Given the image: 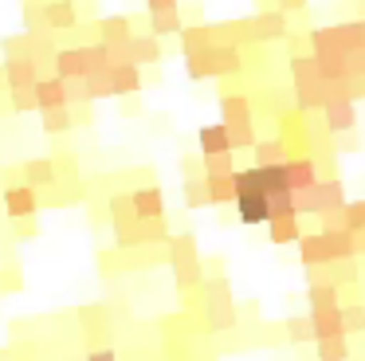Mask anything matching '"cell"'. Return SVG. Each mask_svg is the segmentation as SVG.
<instances>
[{
	"label": "cell",
	"mask_w": 365,
	"mask_h": 361,
	"mask_svg": "<svg viewBox=\"0 0 365 361\" xmlns=\"http://www.w3.org/2000/svg\"><path fill=\"white\" fill-rule=\"evenodd\" d=\"M291 83H294V110L318 114L334 98V83L318 71L314 55H291Z\"/></svg>",
	"instance_id": "6da1fadb"
},
{
	"label": "cell",
	"mask_w": 365,
	"mask_h": 361,
	"mask_svg": "<svg viewBox=\"0 0 365 361\" xmlns=\"http://www.w3.org/2000/svg\"><path fill=\"white\" fill-rule=\"evenodd\" d=\"M185 75H189L192 83L244 75V51L232 47V44H212V47H205V51H192V55H185Z\"/></svg>",
	"instance_id": "7a4b0ae2"
},
{
	"label": "cell",
	"mask_w": 365,
	"mask_h": 361,
	"mask_svg": "<svg viewBox=\"0 0 365 361\" xmlns=\"http://www.w3.org/2000/svg\"><path fill=\"white\" fill-rule=\"evenodd\" d=\"M200 290H205V330H212V334L236 330L240 326V310H236V302H232L228 279H205Z\"/></svg>",
	"instance_id": "3957f363"
},
{
	"label": "cell",
	"mask_w": 365,
	"mask_h": 361,
	"mask_svg": "<svg viewBox=\"0 0 365 361\" xmlns=\"http://www.w3.org/2000/svg\"><path fill=\"white\" fill-rule=\"evenodd\" d=\"M346 208V185L338 177H322L318 185L294 193V212L299 216H322V212H338Z\"/></svg>",
	"instance_id": "277c9868"
},
{
	"label": "cell",
	"mask_w": 365,
	"mask_h": 361,
	"mask_svg": "<svg viewBox=\"0 0 365 361\" xmlns=\"http://www.w3.org/2000/svg\"><path fill=\"white\" fill-rule=\"evenodd\" d=\"M51 75L56 78H87L91 75V51L87 44H67L56 51V59H51Z\"/></svg>",
	"instance_id": "5b68a950"
},
{
	"label": "cell",
	"mask_w": 365,
	"mask_h": 361,
	"mask_svg": "<svg viewBox=\"0 0 365 361\" xmlns=\"http://www.w3.org/2000/svg\"><path fill=\"white\" fill-rule=\"evenodd\" d=\"M247 31H252V44H275V39L291 36V20H287V12L271 8V12L247 16Z\"/></svg>",
	"instance_id": "8992f818"
},
{
	"label": "cell",
	"mask_w": 365,
	"mask_h": 361,
	"mask_svg": "<svg viewBox=\"0 0 365 361\" xmlns=\"http://www.w3.org/2000/svg\"><path fill=\"white\" fill-rule=\"evenodd\" d=\"M318 114H322L326 133H354L357 130V102L354 98H330Z\"/></svg>",
	"instance_id": "52a82bcc"
},
{
	"label": "cell",
	"mask_w": 365,
	"mask_h": 361,
	"mask_svg": "<svg viewBox=\"0 0 365 361\" xmlns=\"http://www.w3.org/2000/svg\"><path fill=\"white\" fill-rule=\"evenodd\" d=\"M4 212H9V220L36 216V212H40V188L24 185V180L9 185V188H4Z\"/></svg>",
	"instance_id": "ba28073f"
},
{
	"label": "cell",
	"mask_w": 365,
	"mask_h": 361,
	"mask_svg": "<svg viewBox=\"0 0 365 361\" xmlns=\"http://www.w3.org/2000/svg\"><path fill=\"white\" fill-rule=\"evenodd\" d=\"M4 83H9V91L12 86H36L43 78V71H40V63L32 59V55H4Z\"/></svg>",
	"instance_id": "9c48e42d"
},
{
	"label": "cell",
	"mask_w": 365,
	"mask_h": 361,
	"mask_svg": "<svg viewBox=\"0 0 365 361\" xmlns=\"http://www.w3.org/2000/svg\"><path fill=\"white\" fill-rule=\"evenodd\" d=\"M283 173H287V188L291 193H302V188H310V185H318V161L314 157H287L283 161Z\"/></svg>",
	"instance_id": "30bf717a"
},
{
	"label": "cell",
	"mask_w": 365,
	"mask_h": 361,
	"mask_svg": "<svg viewBox=\"0 0 365 361\" xmlns=\"http://www.w3.org/2000/svg\"><path fill=\"white\" fill-rule=\"evenodd\" d=\"M43 24H48V31H56V36L71 31L75 24H79L75 0H43Z\"/></svg>",
	"instance_id": "8fae6325"
},
{
	"label": "cell",
	"mask_w": 365,
	"mask_h": 361,
	"mask_svg": "<svg viewBox=\"0 0 365 361\" xmlns=\"http://www.w3.org/2000/svg\"><path fill=\"white\" fill-rule=\"evenodd\" d=\"M145 86V75L138 63H118V67H110V94L114 98H126V94H142Z\"/></svg>",
	"instance_id": "7c38bea8"
},
{
	"label": "cell",
	"mask_w": 365,
	"mask_h": 361,
	"mask_svg": "<svg viewBox=\"0 0 365 361\" xmlns=\"http://www.w3.org/2000/svg\"><path fill=\"white\" fill-rule=\"evenodd\" d=\"M130 204H134V216L138 220H158L165 216V196H161L158 185H142L130 193Z\"/></svg>",
	"instance_id": "4fadbf2b"
},
{
	"label": "cell",
	"mask_w": 365,
	"mask_h": 361,
	"mask_svg": "<svg viewBox=\"0 0 365 361\" xmlns=\"http://www.w3.org/2000/svg\"><path fill=\"white\" fill-rule=\"evenodd\" d=\"M232 204H236L240 224H247V228L267 224V220H271V208H267V196H263V193H240Z\"/></svg>",
	"instance_id": "5bb4252c"
},
{
	"label": "cell",
	"mask_w": 365,
	"mask_h": 361,
	"mask_svg": "<svg viewBox=\"0 0 365 361\" xmlns=\"http://www.w3.org/2000/svg\"><path fill=\"white\" fill-rule=\"evenodd\" d=\"M79 322H83V334H87V342L95 345H106V337H110V322H106V306H83L79 310Z\"/></svg>",
	"instance_id": "9a60e30c"
},
{
	"label": "cell",
	"mask_w": 365,
	"mask_h": 361,
	"mask_svg": "<svg viewBox=\"0 0 365 361\" xmlns=\"http://www.w3.org/2000/svg\"><path fill=\"white\" fill-rule=\"evenodd\" d=\"M255 118V106L247 94H220V122L224 126H247Z\"/></svg>",
	"instance_id": "2e32d148"
},
{
	"label": "cell",
	"mask_w": 365,
	"mask_h": 361,
	"mask_svg": "<svg viewBox=\"0 0 365 361\" xmlns=\"http://www.w3.org/2000/svg\"><path fill=\"white\" fill-rule=\"evenodd\" d=\"M20 180L43 193L48 185H56V161H51V157H32V161L20 165Z\"/></svg>",
	"instance_id": "e0dca14e"
},
{
	"label": "cell",
	"mask_w": 365,
	"mask_h": 361,
	"mask_svg": "<svg viewBox=\"0 0 365 361\" xmlns=\"http://www.w3.org/2000/svg\"><path fill=\"white\" fill-rule=\"evenodd\" d=\"M310 326H314V342H322V337H346V326H341V306L310 310Z\"/></svg>",
	"instance_id": "ac0fdd59"
},
{
	"label": "cell",
	"mask_w": 365,
	"mask_h": 361,
	"mask_svg": "<svg viewBox=\"0 0 365 361\" xmlns=\"http://www.w3.org/2000/svg\"><path fill=\"white\" fill-rule=\"evenodd\" d=\"M161 55H165V47H161L158 36H130V59L138 63V67H150V63H161Z\"/></svg>",
	"instance_id": "d6986e66"
},
{
	"label": "cell",
	"mask_w": 365,
	"mask_h": 361,
	"mask_svg": "<svg viewBox=\"0 0 365 361\" xmlns=\"http://www.w3.org/2000/svg\"><path fill=\"white\" fill-rule=\"evenodd\" d=\"M95 28H98V44H126L134 36V20L130 16H103Z\"/></svg>",
	"instance_id": "ffe728a7"
},
{
	"label": "cell",
	"mask_w": 365,
	"mask_h": 361,
	"mask_svg": "<svg viewBox=\"0 0 365 361\" xmlns=\"http://www.w3.org/2000/svg\"><path fill=\"white\" fill-rule=\"evenodd\" d=\"M197 146H200V157H208V153H232L228 126H224V122H216V126H200Z\"/></svg>",
	"instance_id": "44dd1931"
},
{
	"label": "cell",
	"mask_w": 365,
	"mask_h": 361,
	"mask_svg": "<svg viewBox=\"0 0 365 361\" xmlns=\"http://www.w3.org/2000/svg\"><path fill=\"white\" fill-rule=\"evenodd\" d=\"M267 240L275 243V248H283V243H299L302 240L299 216H271L267 220Z\"/></svg>",
	"instance_id": "7402d4cb"
},
{
	"label": "cell",
	"mask_w": 365,
	"mask_h": 361,
	"mask_svg": "<svg viewBox=\"0 0 365 361\" xmlns=\"http://www.w3.org/2000/svg\"><path fill=\"white\" fill-rule=\"evenodd\" d=\"M36 106H40V110L67 106V86H63V78H56V75H43L40 83H36Z\"/></svg>",
	"instance_id": "603a6c76"
},
{
	"label": "cell",
	"mask_w": 365,
	"mask_h": 361,
	"mask_svg": "<svg viewBox=\"0 0 365 361\" xmlns=\"http://www.w3.org/2000/svg\"><path fill=\"white\" fill-rule=\"evenodd\" d=\"M181 55H192V51H205V47H212L216 44V36H212V24H185L181 28Z\"/></svg>",
	"instance_id": "cb8c5ba5"
},
{
	"label": "cell",
	"mask_w": 365,
	"mask_h": 361,
	"mask_svg": "<svg viewBox=\"0 0 365 361\" xmlns=\"http://www.w3.org/2000/svg\"><path fill=\"white\" fill-rule=\"evenodd\" d=\"M205 188H208V204L236 200V180H232V173H205Z\"/></svg>",
	"instance_id": "d4e9b609"
},
{
	"label": "cell",
	"mask_w": 365,
	"mask_h": 361,
	"mask_svg": "<svg viewBox=\"0 0 365 361\" xmlns=\"http://www.w3.org/2000/svg\"><path fill=\"white\" fill-rule=\"evenodd\" d=\"M173 267V279H177V290H197L205 283V267H200V255L197 259H177Z\"/></svg>",
	"instance_id": "484cf974"
},
{
	"label": "cell",
	"mask_w": 365,
	"mask_h": 361,
	"mask_svg": "<svg viewBox=\"0 0 365 361\" xmlns=\"http://www.w3.org/2000/svg\"><path fill=\"white\" fill-rule=\"evenodd\" d=\"M307 306H310V310L341 306V287H334V283H310V287H307Z\"/></svg>",
	"instance_id": "4316f807"
},
{
	"label": "cell",
	"mask_w": 365,
	"mask_h": 361,
	"mask_svg": "<svg viewBox=\"0 0 365 361\" xmlns=\"http://www.w3.org/2000/svg\"><path fill=\"white\" fill-rule=\"evenodd\" d=\"M150 36H158V39H165V36H181V28H185V16L177 12H150Z\"/></svg>",
	"instance_id": "83f0119b"
},
{
	"label": "cell",
	"mask_w": 365,
	"mask_h": 361,
	"mask_svg": "<svg viewBox=\"0 0 365 361\" xmlns=\"http://www.w3.org/2000/svg\"><path fill=\"white\" fill-rule=\"evenodd\" d=\"M252 157H255V165H283L291 153H287V146L279 138H259L252 146Z\"/></svg>",
	"instance_id": "f1b7e54d"
},
{
	"label": "cell",
	"mask_w": 365,
	"mask_h": 361,
	"mask_svg": "<svg viewBox=\"0 0 365 361\" xmlns=\"http://www.w3.org/2000/svg\"><path fill=\"white\" fill-rule=\"evenodd\" d=\"M283 334L291 345H310L314 342V326H310V314H291L283 322Z\"/></svg>",
	"instance_id": "f546056e"
},
{
	"label": "cell",
	"mask_w": 365,
	"mask_h": 361,
	"mask_svg": "<svg viewBox=\"0 0 365 361\" xmlns=\"http://www.w3.org/2000/svg\"><path fill=\"white\" fill-rule=\"evenodd\" d=\"M40 122H43V133H67V130H75L71 106H51V110H40Z\"/></svg>",
	"instance_id": "4dcf8cb0"
},
{
	"label": "cell",
	"mask_w": 365,
	"mask_h": 361,
	"mask_svg": "<svg viewBox=\"0 0 365 361\" xmlns=\"http://www.w3.org/2000/svg\"><path fill=\"white\" fill-rule=\"evenodd\" d=\"M314 357L318 361H349L354 350H349L346 337H322V342H314Z\"/></svg>",
	"instance_id": "1f68e13d"
},
{
	"label": "cell",
	"mask_w": 365,
	"mask_h": 361,
	"mask_svg": "<svg viewBox=\"0 0 365 361\" xmlns=\"http://www.w3.org/2000/svg\"><path fill=\"white\" fill-rule=\"evenodd\" d=\"M106 216H110V224L114 228H122V224H134V204H130V193H114L110 200H106Z\"/></svg>",
	"instance_id": "d6a6232c"
},
{
	"label": "cell",
	"mask_w": 365,
	"mask_h": 361,
	"mask_svg": "<svg viewBox=\"0 0 365 361\" xmlns=\"http://www.w3.org/2000/svg\"><path fill=\"white\" fill-rule=\"evenodd\" d=\"M255 169H259V188H263V196H275V193H283V188H287L283 165H255Z\"/></svg>",
	"instance_id": "836d02e7"
},
{
	"label": "cell",
	"mask_w": 365,
	"mask_h": 361,
	"mask_svg": "<svg viewBox=\"0 0 365 361\" xmlns=\"http://www.w3.org/2000/svg\"><path fill=\"white\" fill-rule=\"evenodd\" d=\"M87 94H91V102H98V98H114L110 94V67H98V71H91L87 78Z\"/></svg>",
	"instance_id": "e575fe53"
},
{
	"label": "cell",
	"mask_w": 365,
	"mask_h": 361,
	"mask_svg": "<svg viewBox=\"0 0 365 361\" xmlns=\"http://www.w3.org/2000/svg\"><path fill=\"white\" fill-rule=\"evenodd\" d=\"M185 208H208L205 177H185Z\"/></svg>",
	"instance_id": "d590c367"
},
{
	"label": "cell",
	"mask_w": 365,
	"mask_h": 361,
	"mask_svg": "<svg viewBox=\"0 0 365 361\" xmlns=\"http://www.w3.org/2000/svg\"><path fill=\"white\" fill-rule=\"evenodd\" d=\"M9 106H12V114L40 110V106H36V86H12V91H9Z\"/></svg>",
	"instance_id": "8d00e7d4"
},
{
	"label": "cell",
	"mask_w": 365,
	"mask_h": 361,
	"mask_svg": "<svg viewBox=\"0 0 365 361\" xmlns=\"http://www.w3.org/2000/svg\"><path fill=\"white\" fill-rule=\"evenodd\" d=\"M341 326H346V334H365V306L361 302L341 306Z\"/></svg>",
	"instance_id": "74e56055"
},
{
	"label": "cell",
	"mask_w": 365,
	"mask_h": 361,
	"mask_svg": "<svg viewBox=\"0 0 365 361\" xmlns=\"http://www.w3.org/2000/svg\"><path fill=\"white\" fill-rule=\"evenodd\" d=\"M228 141H232V153H236V149H252L255 141H259V133H255L252 122L247 126H228Z\"/></svg>",
	"instance_id": "f35d334b"
},
{
	"label": "cell",
	"mask_w": 365,
	"mask_h": 361,
	"mask_svg": "<svg viewBox=\"0 0 365 361\" xmlns=\"http://www.w3.org/2000/svg\"><path fill=\"white\" fill-rule=\"evenodd\" d=\"M200 173H236V153H208V157H200Z\"/></svg>",
	"instance_id": "ab89813d"
},
{
	"label": "cell",
	"mask_w": 365,
	"mask_h": 361,
	"mask_svg": "<svg viewBox=\"0 0 365 361\" xmlns=\"http://www.w3.org/2000/svg\"><path fill=\"white\" fill-rule=\"evenodd\" d=\"M267 208H271V216H299V212H294V193H291V188L267 196Z\"/></svg>",
	"instance_id": "60d3db41"
},
{
	"label": "cell",
	"mask_w": 365,
	"mask_h": 361,
	"mask_svg": "<svg viewBox=\"0 0 365 361\" xmlns=\"http://www.w3.org/2000/svg\"><path fill=\"white\" fill-rule=\"evenodd\" d=\"M341 216H346V228H349V232H365V200H346Z\"/></svg>",
	"instance_id": "b9f144b4"
},
{
	"label": "cell",
	"mask_w": 365,
	"mask_h": 361,
	"mask_svg": "<svg viewBox=\"0 0 365 361\" xmlns=\"http://www.w3.org/2000/svg\"><path fill=\"white\" fill-rule=\"evenodd\" d=\"M67 106H87L91 102V94H87V83L83 78H67Z\"/></svg>",
	"instance_id": "7bdbcfd3"
},
{
	"label": "cell",
	"mask_w": 365,
	"mask_h": 361,
	"mask_svg": "<svg viewBox=\"0 0 365 361\" xmlns=\"http://www.w3.org/2000/svg\"><path fill=\"white\" fill-rule=\"evenodd\" d=\"M322 228H318V232H341V228H346V216H341V208L338 212H322Z\"/></svg>",
	"instance_id": "ee69618b"
},
{
	"label": "cell",
	"mask_w": 365,
	"mask_h": 361,
	"mask_svg": "<svg viewBox=\"0 0 365 361\" xmlns=\"http://www.w3.org/2000/svg\"><path fill=\"white\" fill-rule=\"evenodd\" d=\"M16 235H20V240H32V235H40V224H36V216L16 220Z\"/></svg>",
	"instance_id": "f6af8a7d"
},
{
	"label": "cell",
	"mask_w": 365,
	"mask_h": 361,
	"mask_svg": "<svg viewBox=\"0 0 365 361\" xmlns=\"http://www.w3.org/2000/svg\"><path fill=\"white\" fill-rule=\"evenodd\" d=\"M83 361H118V353H114L110 345H98V350H87V353H83Z\"/></svg>",
	"instance_id": "bcb514c9"
},
{
	"label": "cell",
	"mask_w": 365,
	"mask_h": 361,
	"mask_svg": "<svg viewBox=\"0 0 365 361\" xmlns=\"http://www.w3.org/2000/svg\"><path fill=\"white\" fill-rule=\"evenodd\" d=\"M142 98H138V94H126V98H122V114H130V118H142Z\"/></svg>",
	"instance_id": "7dc6e473"
},
{
	"label": "cell",
	"mask_w": 365,
	"mask_h": 361,
	"mask_svg": "<svg viewBox=\"0 0 365 361\" xmlns=\"http://www.w3.org/2000/svg\"><path fill=\"white\" fill-rule=\"evenodd\" d=\"M0 290H20V271H16V267L0 271Z\"/></svg>",
	"instance_id": "c3c4849f"
},
{
	"label": "cell",
	"mask_w": 365,
	"mask_h": 361,
	"mask_svg": "<svg viewBox=\"0 0 365 361\" xmlns=\"http://www.w3.org/2000/svg\"><path fill=\"white\" fill-rule=\"evenodd\" d=\"M307 4H310V0H275V8H279V12H287V16H291V12H302Z\"/></svg>",
	"instance_id": "681fc988"
},
{
	"label": "cell",
	"mask_w": 365,
	"mask_h": 361,
	"mask_svg": "<svg viewBox=\"0 0 365 361\" xmlns=\"http://www.w3.org/2000/svg\"><path fill=\"white\" fill-rule=\"evenodd\" d=\"M145 8H150V12H173L177 0H145Z\"/></svg>",
	"instance_id": "f907efd6"
},
{
	"label": "cell",
	"mask_w": 365,
	"mask_h": 361,
	"mask_svg": "<svg viewBox=\"0 0 365 361\" xmlns=\"http://www.w3.org/2000/svg\"><path fill=\"white\" fill-rule=\"evenodd\" d=\"M181 173H185V177H205V173H200V161H192V157H185V161H181Z\"/></svg>",
	"instance_id": "816d5d0a"
},
{
	"label": "cell",
	"mask_w": 365,
	"mask_h": 361,
	"mask_svg": "<svg viewBox=\"0 0 365 361\" xmlns=\"http://www.w3.org/2000/svg\"><path fill=\"white\" fill-rule=\"evenodd\" d=\"M71 118H75V126H87L91 122V110L87 106H71Z\"/></svg>",
	"instance_id": "f5cc1de1"
},
{
	"label": "cell",
	"mask_w": 365,
	"mask_h": 361,
	"mask_svg": "<svg viewBox=\"0 0 365 361\" xmlns=\"http://www.w3.org/2000/svg\"><path fill=\"white\" fill-rule=\"evenodd\" d=\"M236 310L247 314V318H259V302H255V298H252V302H244V306H236Z\"/></svg>",
	"instance_id": "db71d44e"
},
{
	"label": "cell",
	"mask_w": 365,
	"mask_h": 361,
	"mask_svg": "<svg viewBox=\"0 0 365 361\" xmlns=\"http://www.w3.org/2000/svg\"><path fill=\"white\" fill-rule=\"evenodd\" d=\"M354 248H357V259L365 255V232H354Z\"/></svg>",
	"instance_id": "11a10c76"
},
{
	"label": "cell",
	"mask_w": 365,
	"mask_h": 361,
	"mask_svg": "<svg viewBox=\"0 0 365 361\" xmlns=\"http://www.w3.org/2000/svg\"><path fill=\"white\" fill-rule=\"evenodd\" d=\"M0 91H9V83H4V67H0Z\"/></svg>",
	"instance_id": "9f6ffc18"
}]
</instances>
